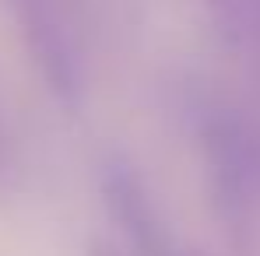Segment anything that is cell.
I'll list each match as a JSON object with an SVG mask.
<instances>
[{
  "label": "cell",
  "instance_id": "6",
  "mask_svg": "<svg viewBox=\"0 0 260 256\" xmlns=\"http://www.w3.org/2000/svg\"><path fill=\"white\" fill-rule=\"evenodd\" d=\"M0 162H4V130H0Z\"/></svg>",
  "mask_w": 260,
  "mask_h": 256
},
{
  "label": "cell",
  "instance_id": "4",
  "mask_svg": "<svg viewBox=\"0 0 260 256\" xmlns=\"http://www.w3.org/2000/svg\"><path fill=\"white\" fill-rule=\"evenodd\" d=\"M208 7L232 43L253 39L260 32V0H208Z\"/></svg>",
  "mask_w": 260,
  "mask_h": 256
},
{
  "label": "cell",
  "instance_id": "2",
  "mask_svg": "<svg viewBox=\"0 0 260 256\" xmlns=\"http://www.w3.org/2000/svg\"><path fill=\"white\" fill-rule=\"evenodd\" d=\"M99 193L106 214L113 217V225L120 228V235L127 239V246L137 256H186L176 242L173 228L166 225L162 211L155 207L144 179L137 165L130 162L123 151H109L99 162Z\"/></svg>",
  "mask_w": 260,
  "mask_h": 256
},
{
  "label": "cell",
  "instance_id": "3",
  "mask_svg": "<svg viewBox=\"0 0 260 256\" xmlns=\"http://www.w3.org/2000/svg\"><path fill=\"white\" fill-rule=\"evenodd\" d=\"M18 25H21V39L28 46V56L39 78L46 81L49 95L60 105L78 109L85 95V70H81V56L60 14L46 0H18Z\"/></svg>",
  "mask_w": 260,
  "mask_h": 256
},
{
  "label": "cell",
  "instance_id": "5",
  "mask_svg": "<svg viewBox=\"0 0 260 256\" xmlns=\"http://www.w3.org/2000/svg\"><path fill=\"white\" fill-rule=\"evenodd\" d=\"M88 256H123V253H120V249H116L113 242H102V239H99V242H91Z\"/></svg>",
  "mask_w": 260,
  "mask_h": 256
},
{
  "label": "cell",
  "instance_id": "1",
  "mask_svg": "<svg viewBox=\"0 0 260 256\" xmlns=\"http://www.w3.org/2000/svg\"><path fill=\"white\" fill-rule=\"evenodd\" d=\"M197 148L215 217L232 239H246L260 214V133L232 109H204Z\"/></svg>",
  "mask_w": 260,
  "mask_h": 256
}]
</instances>
